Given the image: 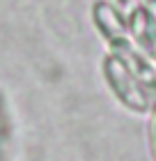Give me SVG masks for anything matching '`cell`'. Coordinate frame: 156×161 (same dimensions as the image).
<instances>
[{"label": "cell", "mask_w": 156, "mask_h": 161, "mask_svg": "<svg viewBox=\"0 0 156 161\" xmlns=\"http://www.w3.org/2000/svg\"><path fill=\"white\" fill-rule=\"evenodd\" d=\"M103 78H106L108 87L113 90V94L120 99V104L126 106L133 113H147L152 106L147 92L143 90V85L138 83V78L131 74V69L120 60L117 55H106L103 60Z\"/></svg>", "instance_id": "obj_1"}, {"label": "cell", "mask_w": 156, "mask_h": 161, "mask_svg": "<svg viewBox=\"0 0 156 161\" xmlns=\"http://www.w3.org/2000/svg\"><path fill=\"white\" fill-rule=\"evenodd\" d=\"M129 30L136 39V46L147 51L149 55L156 53V16L154 12L140 7L131 14V21H129Z\"/></svg>", "instance_id": "obj_2"}, {"label": "cell", "mask_w": 156, "mask_h": 161, "mask_svg": "<svg viewBox=\"0 0 156 161\" xmlns=\"http://www.w3.org/2000/svg\"><path fill=\"white\" fill-rule=\"evenodd\" d=\"M94 19H96V28L101 30V35L108 42H113L117 37H126V28L122 23L120 14H117L110 5H96Z\"/></svg>", "instance_id": "obj_3"}, {"label": "cell", "mask_w": 156, "mask_h": 161, "mask_svg": "<svg viewBox=\"0 0 156 161\" xmlns=\"http://www.w3.org/2000/svg\"><path fill=\"white\" fill-rule=\"evenodd\" d=\"M147 134H149V152H152V161H156V113H154V118L149 120Z\"/></svg>", "instance_id": "obj_4"}]
</instances>
